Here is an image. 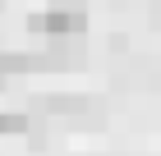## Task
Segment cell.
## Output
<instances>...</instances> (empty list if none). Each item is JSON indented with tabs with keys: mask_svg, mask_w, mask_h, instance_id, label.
<instances>
[{
	"mask_svg": "<svg viewBox=\"0 0 161 156\" xmlns=\"http://www.w3.org/2000/svg\"><path fill=\"white\" fill-rule=\"evenodd\" d=\"M42 110H51V115H64V110H83V96H46V101H42Z\"/></svg>",
	"mask_w": 161,
	"mask_h": 156,
	"instance_id": "3",
	"label": "cell"
},
{
	"mask_svg": "<svg viewBox=\"0 0 161 156\" xmlns=\"http://www.w3.org/2000/svg\"><path fill=\"white\" fill-rule=\"evenodd\" d=\"M28 28L42 32V37H51V41H78L87 32V9L83 5H51V9L32 14Z\"/></svg>",
	"mask_w": 161,
	"mask_h": 156,
	"instance_id": "1",
	"label": "cell"
},
{
	"mask_svg": "<svg viewBox=\"0 0 161 156\" xmlns=\"http://www.w3.org/2000/svg\"><path fill=\"white\" fill-rule=\"evenodd\" d=\"M37 55H28V51H0V73L9 78V73H28V69H37Z\"/></svg>",
	"mask_w": 161,
	"mask_h": 156,
	"instance_id": "2",
	"label": "cell"
},
{
	"mask_svg": "<svg viewBox=\"0 0 161 156\" xmlns=\"http://www.w3.org/2000/svg\"><path fill=\"white\" fill-rule=\"evenodd\" d=\"M0 133H28V115L23 110H0Z\"/></svg>",
	"mask_w": 161,
	"mask_h": 156,
	"instance_id": "4",
	"label": "cell"
}]
</instances>
